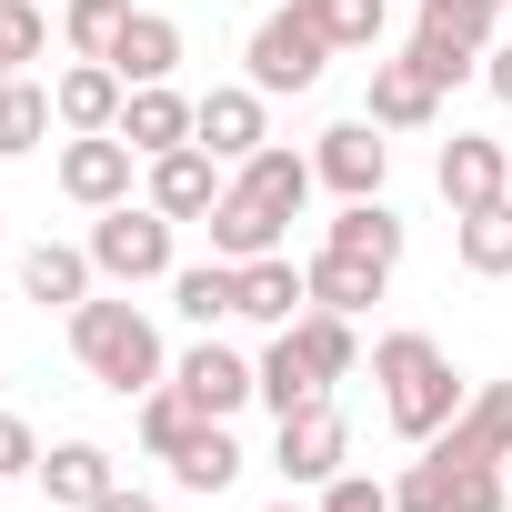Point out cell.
<instances>
[{
    "label": "cell",
    "mask_w": 512,
    "mask_h": 512,
    "mask_svg": "<svg viewBox=\"0 0 512 512\" xmlns=\"http://www.w3.org/2000/svg\"><path fill=\"white\" fill-rule=\"evenodd\" d=\"M282 332H292V352H302L322 382H342V372L362 362V342H352V312H322V302H312V312H302V322H282Z\"/></svg>",
    "instance_id": "obj_26"
},
{
    "label": "cell",
    "mask_w": 512,
    "mask_h": 512,
    "mask_svg": "<svg viewBox=\"0 0 512 512\" xmlns=\"http://www.w3.org/2000/svg\"><path fill=\"white\" fill-rule=\"evenodd\" d=\"M502 472H512V462H502Z\"/></svg>",
    "instance_id": "obj_45"
},
{
    "label": "cell",
    "mask_w": 512,
    "mask_h": 512,
    "mask_svg": "<svg viewBox=\"0 0 512 512\" xmlns=\"http://www.w3.org/2000/svg\"><path fill=\"white\" fill-rule=\"evenodd\" d=\"M61 111H51V91L41 81H0V161H21V151H41V131H51Z\"/></svg>",
    "instance_id": "obj_30"
},
{
    "label": "cell",
    "mask_w": 512,
    "mask_h": 512,
    "mask_svg": "<svg viewBox=\"0 0 512 512\" xmlns=\"http://www.w3.org/2000/svg\"><path fill=\"white\" fill-rule=\"evenodd\" d=\"M91 262H101L111 282H161V272H171V211H161V201H111V211L91 221Z\"/></svg>",
    "instance_id": "obj_4"
},
{
    "label": "cell",
    "mask_w": 512,
    "mask_h": 512,
    "mask_svg": "<svg viewBox=\"0 0 512 512\" xmlns=\"http://www.w3.org/2000/svg\"><path fill=\"white\" fill-rule=\"evenodd\" d=\"M201 422H211V412H201V402H191L181 382H151V392H141V442H151L161 462H171V452H181V442H191Z\"/></svg>",
    "instance_id": "obj_29"
},
{
    "label": "cell",
    "mask_w": 512,
    "mask_h": 512,
    "mask_svg": "<svg viewBox=\"0 0 512 512\" xmlns=\"http://www.w3.org/2000/svg\"><path fill=\"white\" fill-rule=\"evenodd\" d=\"M502 191H512V151L482 141V131H452L442 141V201H452V221L482 211V201H502Z\"/></svg>",
    "instance_id": "obj_9"
},
{
    "label": "cell",
    "mask_w": 512,
    "mask_h": 512,
    "mask_svg": "<svg viewBox=\"0 0 512 512\" xmlns=\"http://www.w3.org/2000/svg\"><path fill=\"white\" fill-rule=\"evenodd\" d=\"M322 512H392V482H362V472H332V482H322Z\"/></svg>",
    "instance_id": "obj_37"
},
{
    "label": "cell",
    "mask_w": 512,
    "mask_h": 512,
    "mask_svg": "<svg viewBox=\"0 0 512 512\" xmlns=\"http://www.w3.org/2000/svg\"><path fill=\"white\" fill-rule=\"evenodd\" d=\"M342 41H332V21H322V0H282V11L251 31V91H312L322 81V61H332Z\"/></svg>",
    "instance_id": "obj_3"
},
{
    "label": "cell",
    "mask_w": 512,
    "mask_h": 512,
    "mask_svg": "<svg viewBox=\"0 0 512 512\" xmlns=\"http://www.w3.org/2000/svg\"><path fill=\"white\" fill-rule=\"evenodd\" d=\"M382 282H392L382 262H352V251H332V241L312 251V302L322 312H362V302H382Z\"/></svg>",
    "instance_id": "obj_25"
},
{
    "label": "cell",
    "mask_w": 512,
    "mask_h": 512,
    "mask_svg": "<svg viewBox=\"0 0 512 512\" xmlns=\"http://www.w3.org/2000/svg\"><path fill=\"white\" fill-rule=\"evenodd\" d=\"M392 512H452V472H442V462L422 452V462H412V472L392 482Z\"/></svg>",
    "instance_id": "obj_34"
},
{
    "label": "cell",
    "mask_w": 512,
    "mask_h": 512,
    "mask_svg": "<svg viewBox=\"0 0 512 512\" xmlns=\"http://www.w3.org/2000/svg\"><path fill=\"white\" fill-rule=\"evenodd\" d=\"M41 41H51V21L31 0H0V61H41Z\"/></svg>",
    "instance_id": "obj_35"
},
{
    "label": "cell",
    "mask_w": 512,
    "mask_h": 512,
    "mask_svg": "<svg viewBox=\"0 0 512 512\" xmlns=\"http://www.w3.org/2000/svg\"><path fill=\"white\" fill-rule=\"evenodd\" d=\"M71 352H81V372L111 382L121 402L161 382V332H151L131 302H81V312H71Z\"/></svg>",
    "instance_id": "obj_2"
},
{
    "label": "cell",
    "mask_w": 512,
    "mask_h": 512,
    "mask_svg": "<svg viewBox=\"0 0 512 512\" xmlns=\"http://www.w3.org/2000/svg\"><path fill=\"white\" fill-rule=\"evenodd\" d=\"M312 171H322L342 201H382V171H392V141H382V121H342V131H322Z\"/></svg>",
    "instance_id": "obj_7"
},
{
    "label": "cell",
    "mask_w": 512,
    "mask_h": 512,
    "mask_svg": "<svg viewBox=\"0 0 512 512\" xmlns=\"http://www.w3.org/2000/svg\"><path fill=\"white\" fill-rule=\"evenodd\" d=\"M432 111H442V81H432L412 51H402V61H372V111H362V121H382V131H422Z\"/></svg>",
    "instance_id": "obj_14"
},
{
    "label": "cell",
    "mask_w": 512,
    "mask_h": 512,
    "mask_svg": "<svg viewBox=\"0 0 512 512\" xmlns=\"http://www.w3.org/2000/svg\"><path fill=\"white\" fill-rule=\"evenodd\" d=\"M131 161H141V151H131L121 131H81V141L61 151V191H71L81 211H111V201H131Z\"/></svg>",
    "instance_id": "obj_8"
},
{
    "label": "cell",
    "mask_w": 512,
    "mask_h": 512,
    "mask_svg": "<svg viewBox=\"0 0 512 512\" xmlns=\"http://www.w3.org/2000/svg\"><path fill=\"white\" fill-rule=\"evenodd\" d=\"M11 472H41V442H31L21 412H0V482H11Z\"/></svg>",
    "instance_id": "obj_38"
},
{
    "label": "cell",
    "mask_w": 512,
    "mask_h": 512,
    "mask_svg": "<svg viewBox=\"0 0 512 512\" xmlns=\"http://www.w3.org/2000/svg\"><path fill=\"white\" fill-rule=\"evenodd\" d=\"M91 512H161V502H151V492H131V482H111V492H101Z\"/></svg>",
    "instance_id": "obj_40"
},
{
    "label": "cell",
    "mask_w": 512,
    "mask_h": 512,
    "mask_svg": "<svg viewBox=\"0 0 512 512\" xmlns=\"http://www.w3.org/2000/svg\"><path fill=\"white\" fill-rule=\"evenodd\" d=\"M462 262H472L482 282H502V272H512V191H502V201H482V211H462Z\"/></svg>",
    "instance_id": "obj_31"
},
{
    "label": "cell",
    "mask_w": 512,
    "mask_h": 512,
    "mask_svg": "<svg viewBox=\"0 0 512 512\" xmlns=\"http://www.w3.org/2000/svg\"><path fill=\"white\" fill-rule=\"evenodd\" d=\"M442 472H482V462H512V382H482L432 442H422Z\"/></svg>",
    "instance_id": "obj_6"
},
{
    "label": "cell",
    "mask_w": 512,
    "mask_h": 512,
    "mask_svg": "<svg viewBox=\"0 0 512 512\" xmlns=\"http://www.w3.org/2000/svg\"><path fill=\"white\" fill-rule=\"evenodd\" d=\"M41 482H51V502H71V512H91L121 472H111V452L101 442H61V452H41Z\"/></svg>",
    "instance_id": "obj_24"
},
{
    "label": "cell",
    "mask_w": 512,
    "mask_h": 512,
    "mask_svg": "<svg viewBox=\"0 0 512 512\" xmlns=\"http://www.w3.org/2000/svg\"><path fill=\"white\" fill-rule=\"evenodd\" d=\"M482 11H512V0H482Z\"/></svg>",
    "instance_id": "obj_41"
},
{
    "label": "cell",
    "mask_w": 512,
    "mask_h": 512,
    "mask_svg": "<svg viewBox=\"0 0 512 512\" xmlns=\"http://www.w3.org/2000/svg\"><path fill=\"white\" fill-rule=\"evenodd\" d=\"M251 372H262V402H272V422H292V412H312V402L332 392V382H322V372L292 352V332H272V352L251 362Z\"/></svg>",
    "instance_id": "obj_23"
},
{
    "label": "cell",
    "mask_w": 512,
    "mask_h": 512,
    "mask_svg": "<svg viewBox=\"0 0 512 512\" xmlns=\"http://www.w3.org/2000/svg\"><path fill=\"white\" fill-rule=\"evenodd\" d=\"M121 141H131L141 161H161V151H181V141H191V101H181L171 81H151V91H131V101H121Z\"/></svg>",
    "instance_id": "obj_19"
},
{
    "label": "cell",
    "mask_w": 512,
    "mask_h": 512,
    "mask_svg": "<svg viewBox=\"0 0 512 512\" xmlns=\"http://www.w3.org/2000/svg\"><path fill=\"white\" fill-rule=\"evenodd\" d=\"M171 482H181V492H231V482H241V442H231L221 422H201V432L171 452Z\"/></svg>",
    "instance_id": "obj_27"
},
{
    "label": "cell",
    "mask_w": 512,
    "mask_h": 512,
    "mask_svg": "<svg viewBox=\"0 0 512 512\" xmlns=\"http://www.w3.org/2000/svg\"><path fill=\"white\" fill-rule=\"evenodd\" d=\"M342 452H352V432H342V412H332V392H322L312 412H292V422H282V442H272V462H282V482H332V472H342Z\"/></svg>",
    "instance_id": "obj_10"
},
{
    "label": "cell",
    "mask_w": 512,
    "mask_h": 512,
    "mask_svg": "<svg viewBox=\"0 0 512 512\" xmlns=\"http://www.w3.org/2000/svg\"><path fill=\"white\" fill-rule=\"evenodd\" d=\"M191 141H201L211 161H251V151L272 141V131H262V91H251V81H241V91H201V101H191Z\"/></svg>",
    "instance_id": "obj_11"
},
{
    "label": "cell",
    "mask_w": 512,
    "mask_h": 512,
    "mask_svg": "<svg viewBox=\"0 0 512 512\" xmlns=\"http://www.w3.org/2000/svg\"><path fill=\"white\" fill-rule=\"evenodd\" d=\"M0 241H11V231H0Z\"/></svg>",
    "instance_id": "obj_44"
},
{
    "label": "cell",
    "mask_w": 512,
    "mask_h": 512,
    "mask_svg": "<svg viewBox=\"0 0 512 512\" xmlns=\"http://www.w3.org/2000/svg\"><path fill=\"white\" fill-rule=\"evenodd\" d=\"M171 382H181V392H191V402H201V412H211V422H231V412H241V402H262V372H251V362H241V352H221V342H191V352H181V372H171Z\"/></svg>",
    "instance_id": "obj_12"
},
{
    "label": "cell",
    "mask_w": 512,
    "mask_h": 512,
    "mask_svg": "<svg viewBox=\"0 0 512 512\" xmlns=\"http://www.w3.org/2000/svg\"><path fill=\"white\" fill-rule=\"evenodd\" d=\"M482 51H492V11H482V0H422V11H412V61L442 91L462 71H482Z\"/></svg>",
    "instance_id": "obj_5"
},
{
    "label": "cell",
    "mask_w": 512,
    "mask_h": 512,
    "mask_svg": "<svg viewBox=\"0 0 512 512\" xmlns=\"http://www.w3.org/2000/svg\"><path fill=\"white\" fill-rule=\"evenodd\" d=\"M272 512H302V502H272Z\"/></svg>",
    "instance_id": "obj_42"
},
{
    "label": "cell",
    "mask_w": 512,
    "mask_h": 512,
    "mask_svg": "<svg viewBox=\"0 0 512 512\" xmlns=\"http://www.w3.org/2000/svg\"><path fill=\"white\" fill-rule=\"evenodd\" d=\"M322 21H332V41H342V51H372V41H382V21H392V0H322Z\"/></svg>",
    "instance_id": "obj_33"
},
{
    "label": "cell",
    "mask_w": 512,
    "mask_h": 512,
    "mask_svg": "<svg viewBox=\"0 0 512 512\" xmlns=\"http://www.w3.org/2000/svg\"><path fill=\"white\" fill-rule=\"evenodd\" d=\"M282 211L272 201H251V191H221L211 201V251H221V262H262V251H282Z\"/></svg>",
    "instance_id": "obj_17"
},
{
    "label": "cell",
    "mask_w": 512,
    "mask_h": 512,
    "mask_svg": "<svg viewBox=\"0 0 512 512\" xmlns=\"http://www.w3.org/2000/svg\"><path fill=\"white\" fill-rule=\"evenodd\" d=\"M482 81H492V101L512 111V41H492V51H482Z\"/></svg>",
    "instance_id": "obj_39"
},
{
    "label": "cell",
    "mask_w": 512,
    "mask_h": 512,
    "mask_svg": "<svg viewBox=\"0 0 512 512\" xmlns=\"http://www.w3.org/2000/svg\"><path fill=\"white\" fill-rule=\"evenodd\" d=\"M312 181H322V171H312L302 151H272V141H262V151L241 161V181H231V191H251V201H272L282 221H302V201H312Z\"/></svg>",
    "instance_id": "obj_21"
},
{
    "label": "cell",
    "mask_w": 512,
    "mask_h": 512,
    "mask_svg": "<svg viewBox=\"0 0 512 512\" xmlns=\"http://www.w3.org/2000/svg\"><path fill=\"white\" fill-rule=\"evenodd\" d=\"M372 382H382V412H392L402 442H432V432L472 402V392L452 382V362H442L432 332H382V342H372Z\"/></svg>",
    "instance_id": "obj_1"
},
{
    "label": "cell",
    "mask_w": 512,
    "mask_h": 512,
    "mask_svg": "<svg viewBox=\"0 0 512 512\" xmlns=\"http://www.w3.org/2000/svg\"><path fill=\"white\" fill-rule=\"evenodd\" d=\"M91 272H101V262H91V251H71V241L21 251V282H31V302H41V312H51V302H61V312H81V302H91Z\"/></svg>",
    "instance_id": "obj_20"
},
{
    "label": "cell",
    "mask_w": 512,
    "mask_h": 512,
    "mask_svg": "<svg viewBox=\"0 0 512 512\" xmlns=\"http://www.w3.org/2000/svg\"><path fill=\"white\" fill-rule=\"evenodd\" d=\"M0 81H11V61H0Z\"/></svg>",
    "instance_id": "obj_43"
},
{
    "label": "cell",
    "mask_w": 512,
    "mask_h": 512,
    "mask_svg": "<svg viewBox=\"0 0 512 512\" xmlns=\"http://www.w3.org/2000/svg\"><path fill=\"white\" fill-rule=\"evenodd\" d=\"M512 502V472L502 462H482V472H452V512H502Z\"/></svg>",
    "instance_id": "obj_36"
},
{
    "label": "cell",
    "mask_w": 512,
    "mask_h": 512,
    "mask_svg": "<svg viewBox=\"0 0 512 512\" xmlns=\"http://www.w3.org/2000/svg\"><path fill=\"white\" fill-rule=\"evenodd\" d=\"M322 241H332V251H352V262H382V272L402 262V221H392L382 201H342V221H332Z\"/></svg>",
    "instance_id": "obj_28"
},
{
    "label": "cell",
    "mask_w": 512,
    "mask_h": 512,
    "mask_svg": "<svg viewBox=\"0 0 512 512\" xmlns=\"http://www.w3.org/2000/svg\"><path fill=\"white\" fill-rule=\"evenodd\" d=\"M312 312V272L302 262H282V251H262V262H241V322H302Z\"/></svg>",
    "instance_id": "obj_16"
},
{
    "label": "cell",
    "mask_w": 512,
    "mask_h": 512,
    "mask_svg": "<svg viewBox=\"0 0 512 512\" xmlns=\"http://www.w3.org/2000/svg\"><path fill=\"white\" fill-rule=\"evenodd\" d=\"M221 191H231V181L211 171V151H201V141H181V151H161V161H151V201H161L171 221H211V201H221Z\"/></svg>",
    "instance_id": "obj_15"
},
{
    "label": "cell",
    "mask_w": 512,
    "mask_h": 512,
    "mask_svg": "<svg viewBox=\"0 0 512 512\" xmlns=\"http://www.w3.org/2000/svg\"><path fill=\"white\" fill-rule=\"evenodd\" d=\"M171 302H181V322H231L241 312V262H221V251H211V262H191V272H171Z\"/></svg>",
    "instance_id": "obj_22"
},
{
    "label": "cell",
    "mask_w": 512,
    "mask_h": 512,
    "mask_svg": "<svg viewBox=\"0 0 512 512\" xmlns=\"http://www.w3.org/2000/svg\"><path fill=\"white\" fill-rule=\"evenodd\" d=\"M121 21H131V0H71V11H61V31H71V51H81V61H111Z\"/></svg>",
    "instance_id": "obj_32"
},
{
    "label": "cell",
    "mask_w": 512,
    "mask_h": 512,
    "mask_svg": "<svg viewBox=\"0 0 512 512\" xmlns=\"http://www.w3.org/2000/svg\"><path fill=\"white\" fill-rule=\"evenodd\" d=\"M121 101H131V81H121L111 61H71V71L51 81L61 131H121Z\"/></svg>",
    "instance_id": "obj_13"
},
{
    "label": "cell",
    "mask_w": 512,
    "mask_h": 512,
    "mask_svg": "<svg viewBox=\"0 0 512 512\" xmlns=\"http://www.w3.org/2000/svg\"><path fill=\"white\" fill-rule=\"evenodd\" d=\"M111 71H121L131 91L171 81V71H181V21H161V11H131V21H121V41H111Z\"/></svg>",
    "instance_id": "obj_18"
}]
</instances>
